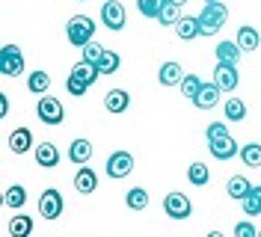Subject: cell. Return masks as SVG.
<instances>
[{
	"label": "cell",
	"mask_w": 261,
	"mask_h": 237,
	"mask_svg": "<svg viewBox=\"0 0 261 237\" xmlns=\"http://www.w3.org/2000/svg\"><path fill=\"white\" fill-rule=\"evenodd\" d=\"M255 234H258V228L252 222H238L234 225V237H255Z\"/></svg>",
	"instance_id": "74e56055"
},
{
	"label": "cell",
	"mask_w": 261,
	"mask_h": 237,
	"mask_svg": "<svg viewBox=\"0 0 261 237\" xmlns=\"http://www.w3.org/2000/svg\"><path fill=\"white\" fill-rule=\"evenodd\" d=\"M234 42L241 45L244 54H252V50H258V45H261V33L255 30V27L244 24V27H238V39H234Z\"/></svg>",
	"instance_id": "2e32d148"
},
{
	"label": "cell",
	"mask_w": 261,
	"mask_h": 237,
	"mask_svg": "<svg viewBox=\"0 0 261 237\" xmlns=\"http://www.w3.org/2000/svg\"><path fill=\"white\" fill-rule=\"evenodd\" d=\"M71 74H74L77 80H83L86 86H92V83L98 80V74H101V71H98V65H92V63H86V60H81V63L71 68Z\"/></svg>",
	"instance_id": "603a6c76"
},
{
	"label": "cell",
	"mask_w": 261,
	"mask_h": 237,
	"mask_svg": "<svg viewBox=\"0 0 261 237\" xmlns=\"http://www.w3.org/2000/svg\"><path fill=\"white\" fill-rule=\"evenodd\" d=\"M125 21H128V12H125V6H122L119 0H107V3L101 6V24H104L107 30L119 33L125 27Z\"/></svg>",
	"instance_id": "5b68a950"
},
{
	"label": "cell",
	"mask_w": 261,
	"mask_h": 237,
	"mask_svg": "<svg viewBox=\"0 0 261 237\" xmlns=\"http://www.w3.org/2000/svg\"><path fill=\"white\" fill-rule=\"evenodd\" d=\"M241 205H244L246 217H258V214H261V205H258V199L252 196V190H249V196H244V199H241Z\"/></svg>",
	"instance_id": "d590c367"
},
{
	"label": "cell",
	"mask_w": 261,
	"mask_h": 237,
	"mask_svg": "<svg viewBox=\"0 0 261 237\" xmlns=\"http://www.w3.org/2000/svg\"><path fill=\"white\" fill-rule=\"evenodd\" d=\"M125 205H128L130 210H146V207H148V193H146V187H130L128 196H125Z\"/></svg>",
	"instance_id": "f546056e"
},
{
	"label": "cell",
	"mask_w": 261,
	"mask_h": 237,
	"mask_svg": "<svg viewBox=\"0 0 261 237\" xmlns=\"http://www.w3.org/2000/svg\"><path fill=\"white\" fill-rule=\"evenodd\" d=\"M0 71L6 77H18L24 71V57H21V47L18 45H3L0 47Z\"/></svg>",
	"instance_id": "277c9868"
},
{
	"label": "cell",
	"mask_w": 261,
	"mask_h": 237,
	"mask_svg": "<svg viewBox=\"0 0 261 237\" xmlns=\"http://www.w3.org/2000/svg\"><path fill=\"white\" fill-rule=\"evenodd\" d=\"M175 36H178L181 42H193L196 36H202L199 15H181L178 24H175Z\"/></svg>",
	"instance_id": "8fae6325"
},
{
	"label": "cell",
	"mask_w": 261,
	"mask_h": 237,
	"mask_svg": "<svg viewBox=\"0 0 261 237\" xmlns=\"http://www.w3.org/2000/svg\"><path fill=\"white\" fill-rule=\"evenodd\" d=\"M220 95H223V89H220L214 80L211 83H202V89H199V95L193 98V104L199 107V110H211V107H217Z\"/></svg>",
	"instance_id": "7c38bea8"
},
{
	"label": "cell",
	"mask_w": 261,
	"mask_h": 237,
	"mask_svg": "<svg viewBox=\"0 0 261 237\" xmlns=\"http://www.w3.org/2000/svg\"><path fill=\"white\" fill-rule=\"evenodd\" d=\"M119 65H122V57H119L116 50H110V47H104V57L98 60V71H101V74H116Z\"/></svg>",
	"instance_id": "4316f807"
},
{
	"label": "cell",
	"mask_w": 261,
	"mask_h": 237,
	"mask_svg": "<svg viewBox=\"0 0 261 237\" xmlns=\"http://www.w3.org/2000/svg\"><path fill=\"white\" fill-rule=\"evenodd\" d=\"M24 202H27V190L21 187V184H12V187L3 193V205L12 207V210H18V207H24Z\"/></svg>",
	"instance_id": "d4e9b609"
},
{
	"label": "cell",
	"mask_w": 261,
	"mask_h": 237,
	"mask_svg": "<svg viewBox=\"0 0 261 237\" xmlns=\"http://www.w3.org/2000/svg\"><path fill=\"white\" fill-rule=\"evenodd\" d=\"M33 148V130L30 127H15L9 134V151L12 154H27Z\"/></svg>",
	"instance_id": "4fadbf2b"
},
{
	"label": "cell",
	"mask_w": 261,
	"mask_h": 237,
	"mask_svg": "<svg viewBox=\"0 0 261 237\" xmlns=\"http://www.w3.org/2000/svg\"><path fill=\"white\" fill-rule=\"evenodd\" d=\"M214 54H217V63H238L244 50H241L238 42H220V45L214 47Z\"/></svg>",
	"instance_id": "ffe728a7"
},
{
	"label": "cell",
	"mask_w": 261,
	"mask_h": 237,
	"mask_svg": "<svg viewBox=\"0 0 261 237\" xmlns=\"http://www.w3.org/2000/svg\"><path fill=\"white\" fill-rule=\"evenodd\" d=\"M89 157H92V142L89 140H74L71 145H68V160L74 163V166H83V163H89Z\"/></svg>",
	"instance_id": "ac0fdd59"
},
{
	"label": "cell",
	"mask_w": 261,
	"mask_h": 237,
	"mask_svg": "<svg viewBox=\"0 0 261 237\" xmlns=\"http://www.w3.org/2000/svg\"><path fill=\"white\" fill-rule=\"evenodd\" d=\"M223 113H226L228 122H244L246 119V104L241 98H228L226 104H223Z\"/></svg>",
	"instance_id": "4dcf8cb0"
},
{
	"label": "cell",
	"mask_w": 261,
	"mask_h": 237,
	"mask_svg": "<svg viewBox=\"0 0 261 237\" xmlns=\"http://www.w3.org/2000/svg\"><path fill=\"white\" fill-rule=\"evenodd\" d=\"M163 3H166V0H137V9L146 18H158L161 9H163Z\"/></svg>",
	"instance_id": "d6a6232c"
},
{
	"label": "cell",
	"mask_w": 261,
	"mask_h": 237,
	"mask_svg": "<svg viewBox=\"0 0 261 237\" xmlns=\"http://www.w3.org/2000/svg\"><path fill=\"white\" fill-rule=\"evenodd\" d=\"M226 134H228L226 122H211V125L205 127V137H208V140H217V137H226Z\"/></svg>",
	"instance_id": "8d00e7d4"
},
{
	"label": "cell",
	"mask_w": 261,
	"mask_h": 237,
	"mask_svg": "<svg viewBox=\"0 0 261 237\" xmlns=\"http://www.w3.org/2000/svg\"><path fill=\"white\" fill-rule=\"evenodd\" d=\"M6 113H9V98L0 95V116H6Z\"/></svg>",
	"instance_id": "f35d334b"
},
{
	"label": "cell",
	"mask_w": 261,
	"mask_h": 237,
	"mask_svg": "<svg viewBox=\"0 0 261 237\" xmlns=\"http://www.w3.org/2000/svg\"><path fill=\"white\" fill-rule=\"evenodd\" d=\"M74 190L81 193V196H89V193H95L98 190V175L83 163L81 169H77V175H74Z\"/></svg>",
	"instance_id": "5bb4252c"
},
{
	"label": "cell",
	"mask_w": 261,
	"mask_h": 237,
	"mask_svg": "<svg viewBox=\"0 0 261 237\" xmlns=\"http://www.w3.org/2000/svg\"><path fill=\"white\" fill-rule=\"evenodd\" d=\"M65 36H68V42L74 47H83L92 42V36H95V21L89 15H74L68 18V24H65Z\"/></svg>",
	"instance_id": "7a4b0ae2"
},
{
	"label": "cell",
	"mask_w": 261,
	"mask_h": 237,
	"mask_svg": "<svg viewBox=\"0 0 261 237\" xmlns=\"http://www.w3.org/2000/svg\"><path fill=\"white\" fill-rule=\"evenodd\" d=\"M134 172V154L130 151H113L110 157H107V175L110 178H128Z\"/></svg>",
	"instance_id": "9c48e42d"
},
{
	"label": "cell",
	"mask_w": 261,
	"mask_h": 237,
	"mask_svg": "<svg viewBox=\"0 0 261 237\" xmlns=\"http://www.w3.org/2000/svg\"><path fill=\"white\" fill-rule=\"evenodd\" d=\"M214 83H217L223 92H234L238 83H241L238 63H217V68H214Z\"/></svg>",
	"instance_id": "52a82bcc"
},
{
	"label": "cell",
	"mask_w": 261,
	"mask_h": 237,
	"mask_svg": "<svg viewBox=\"0 0 261 237\" xmlns=\"http://www.w3.org/2000/svg\"><path fill=\"white\" fill-rule=\"evenodd\" d=\"M36 163L45 166V169L60 166V148H57L54 142H42V145H36Z\"/></svg>",
	"instance_id": "e0dca14e"
},
{
	"label": "cell",
	"mask_w": 261,
	"mask_h": 237,
	"mask_svg": "<svg viewBox=\"0 0 261 237\" xmlns=\"http://www.w3.org/2000/svg\"><path fill=\"white\" fill-rule=\"evenodd\" d=\"M178 18H181V6L178 3H172V0H166L163 3V9H161V15H158V24H163V27H175L178 24Z\"/></svg>",
	"instance_id": "1f68e13d"
},
{
	"label": "cell",
	"mask_w": 261,
	"mask_h": 237,
	"mask_svg": "<svg viewBox=\"0 0 261 237\" xmlns=\"http://www.w3.org/2000/svg\"><path fill=\"white\" fill-rule=\"evenodd\" d=\"M208 151H211L217 160H231L238 151H241V145H238V140L234 137H217V140H208Z\"/></svg>",
	"instance_id": "30bf717a"
},
{
	"label": "cell",
	"mask_w": 261,
	"mask_h": 237,
	"mask_svg": "<svg viewBox=\"0 0 261 237\" xmlns=\"http://www.w3.org/2000/svg\"><path fill=\"white\" fill-rule=\"evenodd\" d=\"M252 196L258 199V205H261V187H252Z\"/></svg>",
	"instance_id": "ab89813d"
},
{
	"label": "cell",
	"mask_w": 261,
	"mask_h": 237,
	"mask_svg": "<svg viewBox=\"0 0 261 237\" xmlns=\"http://www.w3.org/2000/svg\"><path fill=\"white\" fill-rule=\"evenodd\" d=\"M241 160L249 169H261V142H246L241 148Z\"/></svg>",
	"instance_id": "484cf974"
},
{
	"label": "cell",
	"mask_w": 261,
	"mask_h": 237,
	"mask_svg": "<svg viewBox=\"0 0 261 237\" xmlns=\"http://www.w3.org/2000/svg\"><path fill=\"white\" fill-rule=\"evenodd\" d=\"M65 89H68V95H74V98H83L89 86H86L83 80H77L74 74H68V80H65Z\"/></svg>",
	"instance_id": "e575fe53"
},
{
	"label": "cell",
	"mask_w": 261,
	"mask_h": 237,
	"mask_svg": "<svg viewBox=\"0 0 261 237\" xmlns=\"http://www.w3.org/2000/svg\"><path fill=\"white\" fill-rule=\"evenodd\" d=\"M39 214L45 220H60V214H63V196H60V190L48 187L39 196Z\"/></svg>",
	"instance_id": "ba28073f"
},
{
	"label": "cell",
	"mask_w": 261,
	"mask_h": 237,
	"mask_svg": "<svg viewBox=\"0 0 261 237\" xmlns=\"http://www.w3.org/2000/svg\"><path fill=\"white\" fill-rule=\"evenodd\" d=\"M178 89H181V95H184V98H190V101H193L196 95H199V89H202V80H199V74H196V71H187V74L181 77Z\"/></svg>",
	"instance_id": "f1b7e54d"
},
{
	"label": "cell",
	"mask_w": 261,
	"mask_h": 237,
	"mask_svg": "<svg viewBox=\"0 0 261 237\" xmlns=\"http://www.w3.org/2000/svg\"><path fill=\"white\" fill-rule=\"evenodd\" d=\"M27 89L33 95H45L50 89V74L48 71H30V77H27Z\"/></svg>",
	"instance_id": "cb8c5ba5"
},
{
	"label": "cell",
	"mask_w": 261,
	"mask_h": 237,
	"mask_svg": "<svg viewBox=\"0 0 261 237\" xmlns=\"http://www.w3.org/2000/svg\"><path fill=\"white\" fill-rule=\"evenodd\" d=\"M36 116H39L45 125H63V119H65L63 101L54 98V95H42L39 104H36Z\"/></svg>",
	"instance_id": "3957f363"
},
{
	"label": "cell",
	"mask_w": 261,
	"mask_h": 237,
	"mask_svg": "<svg viewBox=\"0 0 261 237\" xmlns=\"http://www.w3.org/2000/svg\"><path fill=\"white\" fill-rule=\"evenodd\" d=\"M249 190H252V184H249V178H244V175H231L226 184V193L231 196V199H244V196H249Z\"/></svg>",
	"instance_id": "44dd1931"
},
{
	"label": "cell",
	"mask_w": 261,
	"mask_h": 237,
	"mask_svg": "<svg viewBox=\"0 0 261 237\" xmlns=\"http://www.w3.org/2000/svg\"><path fill=\"white\" fill-rule=\"evenodd\" d=\"M163 214H166L169 220H187V217L193 214V205H190V199H187L184 193H169V196L163 199Z\"/></svg>",
	"instance_id": "8992f818"
},
{
	"label": "cell",
	"mask_w": 261,
	"mask_h": 237,
	"mask_svg": "<svg viewBox=\"0 0 261 237\" xmlns=\"http://www.w3.org/2000/svg\"><path fill=\"white\" fill-rule=\"evenodd\" d=\"M202 3H214V0H202Z\"/></svg>",
	"instance_id": "b9f144b4"
},
{
	"label": "cell",
	"mask_w": 261,
	"mask_h": 237,
	"mask_svg": "<svg viewBox=\"0 0 261 237\" xmlns=\"http://www.w3.org/2000/svg\"><path fill=\"white\" fill-rule=\"evenodd\" d=\"M187 181H190L193 187H205V184L211 181V169H208L205 163H199V160H196L193 166L187 169Z\"/></svg>",
	"instance_id": "83f0119b"
},
{
	"label": "cell",
	"mask_w": 261,
	"mask_h": 237,
	"mask_svg": "<svg viewBox=\"0 0 261 237\" xmlns=\"http://www.w3.org/2000/svg\"><path fill=\"white\" fill-rule=\"evenodd\" d=\"M9 234L12 237H30L33 234V220L27 214H15L9 220Z\"/></svg>",
	"instance_id": "7402d4cb"
},
{
	"label": "cell",
	"mask_w": 261,
	"mask_h": 237,
	"mask_svg": "<svg viewBox=\"0 0 261 237\" xmlns=\"http://www.w3.org/2000/svg\"><path fill=\"white\" fill-rule=\"evenodd\" d=\"M130 107V95L125 92V89H110V92L104 95V110L107 113H125Z\"/></svg>",
	"instance_id": "9a60e30c"
},
{
	"label": "cell",
	"mask_w": 261,
	"mask_h": 237,
	"mask_svg": "<svg viewBox=\"0 0 261 237\" xmlns=\"http://www.w3.org/2000/svg\"><path fill=\"white\" fill-rule=\"evenodd\" d=\"M258 234H261V231H258Z\"/></svg>",
	"instance_id": "7bdbcfd3"
},
{
	"label": "cell",
	"mask_w": 261,
	"mask_h": 237,
	"mask_svg": "<svg viewBox=\"0 0 261 237\" xmlns=\"http://www.w3.org/2000/svg\"><path fill=\"white\" fill-rule=\"evenodd\" d=\"M81 3H83V0H81Z\"/></svg>",
	"instance_id": "ee69618b"
},
{
	"label": "cell",
	"mask_w": 261,
	"mask_h": 237,
	"mask_svg": "<svg viewBox=\"0 0 261 237\" xmlns=\"http://www.w3.org/2000/svg\"><path fill=\"white\" fill-rule=\"evenodd\" d=\"M181 77H184V68H181L175 60L163 63V65H161V71H158V80H161V86H178Z\"/></svg>",
	"instance_id": "d6986e66"
},
{
	"label": "cell",
	"mask_w": 261,
	"mask_h": 237,
	"mask_svg": "<svg viewBox=\"0 0 261 237\" xmlns=\"http://www.w3.org/2000/svg\"><path fill=\"white\" fill-rule=\"evenodd\" d=\"M228 21V6L214 0V3H205V9L199 12V24H202V36H217V30H223Z\"/></svg>",
	"instance_id": "6da1fadb"
},
{
	"label": "cell",
	"mask_w": 261,
	"mask_h": 237,
	"mask_svg": "<svg viewBox=\"0 0 261 237\" xmlns=\"http://www.w3.org/2000/svg\"><path fill=\"white\" fill-rule=\"evenodd\" d=\"M104 57V47L98 45V42H89V45H83V60L86 63H92V65H98V60Z\"/></svg>",
	"instance_id": "836d02e7"
},
{
	"label": "cell",
	"mask_w": 261,
	"mask_h": 237,
	"mask_svg": "<svg viewBox=\"0 0 261 237\" xmlns=\"http://www.w3.org/2000/svg\"><path fill=\"white\" fill-rule=\"evenodd\" d=\"M172 3H178V6H184V3H187V0H172Z\"/></svg>",
	"instance_id": "60d3db41"
}]
</instances>
